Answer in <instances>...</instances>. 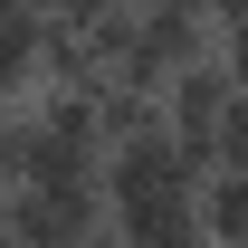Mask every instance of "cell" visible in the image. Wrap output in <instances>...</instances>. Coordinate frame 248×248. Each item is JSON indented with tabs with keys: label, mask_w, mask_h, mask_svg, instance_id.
<instances>
[{
	"label": "cell",
	"mask_w": 248,
	"mask_h": 248,
	"mask_svg": "<svg viewBox=\"0 0 248 248\" xmlns=\"http://www.w3.org/2000/svg\"><path fill=\"white\" fill-rule=\"evenodd\" d=\"M105 219H115L105 182H19L10 201H0L10 248H77V239H95Z\"/></svg>",
	"instance_id": "cell-1"
},
{
	"label": "cell",
	"mask_w": 248,
	"mask_h": 248,
	"mask_svg": "<svg viewBox=\"0 0 248 248\" xmlns=\"http://www.w3.org/2000/svg\"><path fill=\"white\" fill-rule=\"evenodd\" d=\"M115 239H124V248H210L201 191H162V201H115Z\"/></svg>",
	"instance_id": "cell-2"
},
{
	"label": "cell",
	"mask_w": 248,
	"mask_h": 248,
	"mask_svg": "<svg viewBox=\"0 0 248 248\" xmlns=\"http://www.w3.org/2000/svg\"><path fill=\"white\" fill-rule=\"evenodd\" d=\"M201 219H210V248H248V162H219L201 182Z\"/></svg>",
	"instance_id": "cell-3"
},
{
	"label": "cell",
	"mask_w": 248,
	"mask_h": 248,
	"mask_svg": "<svg viewBox=\"0 0 248 248\" xmlns=\"http://www.w3.org/2000/svg\"><path fill=\"white\" fill-rule=\"evenodd\" d=\"M210 162H248V86L219 105V124H210Z\"/></svg>",
	"instance_id": "cell-4"
},
{
	"label": "cell",
	"mask_w": 248,
	"mask_h": 248,
	"mask_svg": "<svg viewBox=\"0 0 248 248\" xmlns=\"http://www.w3.org/2000/svg\"><path fill=\"white\" fill-rule=\"evenodd\" d=\"M219 58H229V77L248 86V19H239V29H219Z\"/></svg>",
	"instance_id": "cell-5"
},
{
	"label": "cell",
	"mask_w": 248,
	"mask_h": 248,
	"mask_svg": "<svg viewBox=\"0 0 248 248\" xmlns=\"http://www.w3.org/2000/svg\"><path fill=\"white\" fill-rule=\"evenodd\" d=\"M210 19H219V29H239V19H248V0H210Z\"/></svg>",
	"instance_id": "cell-6"
},
{
	"label": "cell",
	"mask_w": 248,
	"mask_h": 248,
	"mask_svg": "<svg viewBox=\"0 0 248 248\" xmlns=\"http://www.w3.org/2000/svg\"><path fill=\"white\" fill-rule=\"evenodd\" d=\"M124 10H210V0H124Z\"/></svg>",
	"instance_id": "cell-7"
}]
</instances>
